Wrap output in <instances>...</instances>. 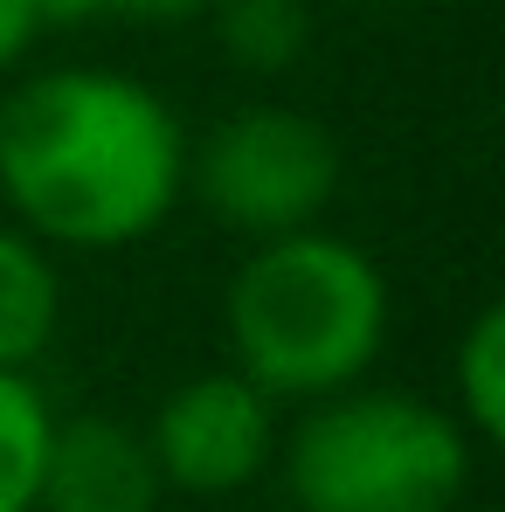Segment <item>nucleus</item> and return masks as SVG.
<instances>
[{
    "label": "nucleus",
    "mask_w": 505,
    "mask_h": 512,
    "mask_svg": "<svg viewBox=\"0 0 505 512\" xmlns=\"http://www.w3.org/2000/svg\"><path fill=\"white\" fill-rule=\"evenodd\" d=\"M222 21V49L250 70H291L312 42V21H305V0H215L208 7Z\"/></svg>",
    "instance_id": "10"
},
{
    "label": "nucleus",
    "mask_w": 505,
    "mask_h": 512,
    "mask_svg": "<svg viewBox=\"0 0 505 512\" xmlns=\"http://www.w3.org/2000/svg\"><path fill=\"white\" fill-rule=\"evenodd\" d=\"M160 464L146 429H125L111 416H70L49 429L35 512H160Z\"/></svg>",
    "instance_id": "6"
},
{
    "label": "nucleus",
    "mask_w": 505,
    "mask_h": 512,
    "mask_svg": "<svg viewBox=\"0 0 505 512\" xmlns=\"http://www.w3.org/2000/svg\"><path fill=\"white\" fill-rule=\"evenodd\" d=\"M146 443H153V464L173 492L229 499V492L256 485L263 464L277 457V402L236 367L194 374L160 402Z\"/></svg>",
    "instance_id": "5"
},
{
    "label": "nucleus",
    "mask_w": 505,
    "mask_h": 512,
    "mask_svg": "<svg viewBox=\"0 0 505 512\" xmlns=\"http://www.w3.org/2000/svg\"><path fill=\"white\" fill-rule=\"evenodd\" d=\"M388 340V284L374 256L326 229L263 236L229 284L236 374L270 402H319L353 388Z\"/></svg>",
    "instance_id": "2"
},
{
    "label": "nucleus",
    "mask_w": 505,
    "mask_h": 512,
    "mask_svg": "<svg viewBox=\"0 0 505 512\" xmlns=\"http://www.w3.org/2000/svg\"><path fill=\"white\" fill-rule=\"evenodd\" d=\"M187 187L215 222L263 243L326 215V201L339 194V146L305 111L250 104L201 139V153L187 160Z\"/></svg>",
    "instance_id": "4"
},
{
    "label": "nucleus",
    "mask_w": 505,
    "mask_h": 512,
    "mask_svg": "<svg viewBox=\"0 0 505 512\" xmlns=\"http://www.w3.org/2000/svg\"><path fill=\"white\" fill-rule=\"evenodd\" d=\"M187 187V139L167 97L111 70H42L0 104V194L63 250L153 236Z\"/></svg>",
    "instance_id": "1"
},
{
    "label": "nucleus",
    "mask_w": 505,
    "mask_h": 512,
    "mask_svg": "<svg viewBox=\"0 0 505 512\" xmlns=\"http://www.w3.org/2000/svg\"><path fill=\"white\" fill-rule=\"evenodd\" d=\"M104 7L132 14V21H194V14H208L215 0H104Z\"/></svg>",
    "instance_id": "12"
},
{
    "label": "nucleus",
    "mask_w": 505,
    "mask_h": 512,
    "mask_svg": "<svg viewBox=\"0 0 505 512\" xmlns=\"http://www.w3.org/2000/svg\"><path fill=\"white\" fill-rule=\"evenodd\" d=\"M49 402L28 367H0V512H35L42 457H49Z\"/></svg>",
    "instance_id": "8"
},
{
    "label": "nucleus",
    "mask_w": 505,
    "mask_h": 512,
    "mask_svg": "<svg viewBox=\"0 0 505 512\" xmlns=\"http://www.w3.org/2000/svg\"><path fill=\"white\" fill-rule=\"evenodd\" d=\"M97 7H104V0H35L42 21H90Z\"/></svg>",
    "instance_id": "13"
},
{
    "label": "nucleus",
    "mask_w": 505,
    "mask_h": 512,
    "mask_svg": "<svg viewBox=\"0 0 505 512\" xmlns=\"http://www.w3.org/2000/svg\"><path fill=\"white\" fill-rule=\"evenodd\" d=\"M63 319V284L49 270V256L35 250V236L0 222V367H28L42 360Z\"/></svg>",
    "instance_id": "7"
},
{
    "label": "nucleus",
    "mask_w": 505,
    "mask_h": 512,
    "mask_svg": "<svg viewBox=\"0 0 505 512\" xmlns=\"http://www.w3.org/2000/svg\"><path fill=\"white\" fill-rule=\"evenodd\" d=\"M35 28H42L35 0H0V70H7V63H21V49L35 42Z\"/></svg>",
    "instance_id": "11"
},
{
    "label": "nucleus",
    "mask_w": 505,
    "mask_h": 512,
    "mask_svg": "<svg viewBox=\"0 0 505 512\" xmlns=\"http://www.w3.org/2000/svg\"><path fill=\"white\" fill-rule=\"evenodd\" d=\"M298 512H450L471 485V429L402 388H333L284 443Z\"/></svg>",
    "instance_id": "3"
},
{
    "label": "nucleus",
    "mask_w": 505,
    "mask_h": 512,
    "mask_svg": "<svg viewBox=\"0 0 505 512\" xmlns=\"http://www.w3.org/2000/svg\"><path fill=\"white\" fill-rule=\"evenodd\" d=\"M367 7H402V0H367Z\"/></svg>",
    "instance_id": "14"
},
{
    "label": "nucleus",
    "mask_w": 505,
    "mask_h": 512,
    "mask_svg": "<svg viewBox=\"0 0 505 512\" xmlns=\"http://www.w3.org/2000/svg\"><path fill=\"white\" fill-rule=\"evenodd\" d=\"M450 381H457V423L471 429V443H499L505 436V312L485 305L450 360Z\"/></svg>",
    "instance_id": "9"
}]
</instances>
